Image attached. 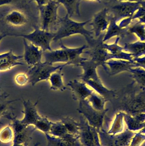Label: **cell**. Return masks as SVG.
<instances>
[{
	"label": "cell",
	"mask_w": 145,
	"mask_h": 146,
	"mask_svg": "<svg viewBox=\"0 0 145 146\" xmlns=\"http://www.w3.org/2000/svg\"><path fill=\"white\" fill-rule=\"evenodd\" d=\"M140 21L141 23H144L145 24V15L143 16V17L140 19Z\"/></svg>",
	"instance_id": "obj_45"
},
{
	"label": "cell",
	"mask_w": 145,
	"mask_h": 146,
	"mask_svg": "<svg viewBox=\"0 0 145 146\" xmlns=\"http://www.w3.org/2000/svg\"><path fill=\"white\" fill-rule=\"evenodd\" d=\"M80 66L82 68L83 72L82 74L78 76V77L84 82L89 80H101L97 71L99 66L91 59L85 58L81 62Z\"/></svg>",
	"instance_id": "obj_15"
},
{
	"label": "cell",
	"mask_w": 145,
	"mask_h": 146,
	"mask_svg": "<svg viewBox=\"0 0 145 146\" xmlns=\"http://www.w3.org/2000/svg\"><path fill=\"white\" fill-rule=\"evenodd\" d=\"M23 57V56L14 54L12 50L0 55V71L10 70L15 66L24 65V63L20 62Z\"/></svg>",
	"instance_id": "obj_19"
},
{
	"label": "cell",
	"mask_w": 145,
	"mask_h": 146,
	"mask_svg": "<svg viewBox=\"0 0 145 146\" xmlns=\"http://www.w3.org/2000/svg\"><path fill=\"white\" fill-rule=\"evenodd\" d=\"M111 76H115L124 72H129L131 68L138 67L135 62H132L125 60L111 59L106 62Z\"/></svg>",
	"instance_id": "obj_16"
},
{
	"label": "cell",
	"mask_w": 145,
	"mask_h": 146,
	"mask_svg": "<svg viewBox=\"0 0 145 146\" xmlns=\"http://www.w3.org/2000/svg\"><path fill=\"white\" fill-rule=\"evenodd\" d=\"M131 76L141 88H145V69L141 67L131 68Z\"/></svg>",
	"instance_id": "obj_32"
},
{
	"label": "cell",
	"mask_w": 145,
	"mask_h": 146,
	"mask_svg": "<svg viewBox=\"0 0 145 146\" xmlns=\"http://www.w3.org/2000/svg\"><path fill=\"white\" fill-rule=\"evenodd\" d=\"M67 133H68L65 125L61 121L52 122L49 134L55 137L62 138Z\"/></svg>",
	"instance_id": "obj_33"
},
{
	"label": "cell",
	"mask_w": 145,
	"mask_h": 146,
	"mask_svg": "<svg viewBox=\"0 0 145 146\" xmlns=\"http://www.w3.org/2000/svg\"><path fill=\"white\" fill-rule=\"evenodd\" d=\"M47 141V146H75L65 139L51 136L45 134Z\"/></svg>",
	"instance_id": "obj_34"
},
{
	"label": "cell",
	"mask_w": 145,
	"mask_h": 146,
	"mask_svg": "<svg viewBox=\"0 0 145 146\" xmlns=\"http://www.w3.org/2000/svg\"><path fill=\"white\" fill-rule=\"evenodd\" d=\"M140 133H141L145 135V127H144V128L142 129L141 130L139 131Z\"/></svg>",
	"instance_id": "obj_46"
},
{
	"label": "cell",
	"mask_w": 145,
	"mask_h": 146,
	"mask_svg": "<svg viewBox=\"0 0 145 146\" xmlns=\"http://www.w3.org/2000/svg\"><path fill=\"white\" fill-rule=\"evenodd\" d=\"M129 31L134 33L141 41H145V26L141 24L135 25L129 29Z\"/></svg>",
	"instance_id": "obj_38"
},
{
	"label": "cell",
	"mask_w": 145,
	"mask_h": 146,
	"mask_svg": "<svg viewBox=\"0 0 145 146\" xmlns=\"http://www.w3.org/2000/svg\"><path fill=\"white\" fill-rule=\"evenodd\" d=\"M9 36V33H4V34H0V42L1 41L3 38L6 37L7 36Z\"/></svg>",
	"instance_id": "obj_44"
},
{
	"label": "cell",
	"mask_w": 145,
	"mask_h": 146,
	"mask_svg": "<svg viewBox=\"0 0 145 146\" xmlns=\"http://www.w3.org/2000/svg\"><path fill=\"white\" fill-rule=\"evenodd\" d=\"M119 110L132 116L145 113V91L126 94L122 100Z\"/></svg>",
	"instance_id": "obj_5"
},
{
	"label": "cell",
	"mask_w": 145,
	"mask_h": 146,
	"mask_svg": "<svg viewBox=\"0 0 145 146\" xmlns=\"http://www.w3.org/2000/svg\"><path fill=\"white\" fill-rule=\"evenodd\" d=\"M120 38V37H117L115 42L112 44H108L104 43V48L109 54V60L118 59L134 62L132 54L123 52V47L118 45V41Z\"/></svg>",
	"instance_id": "obj_18"
},
{
	"label": "cell",
	"mask_w": 145,
	"mask_h": 146,
	"mask_svg": "<svg viewBox=\"0 0 145 146\" xmlns=\"http://www.w3.org/2000/svg\"><path fill=\"white\" fill-rule=\"evenodd\" d=\"M9 34V36L21 37L28 40L35 46L40 48L43 52L53 50L50 47V43L55 36V33L44 31L35 26L34 31L29 34Z\"/></svg>",
	"instance_id": "obj_4"
},
{
	"label": "cell",
	"mask_w": 145,
	"mask_h": 146,
	"mask_svg": "<svg viewBox=\"0 0 145 146\" xmlns=\"http://www.w3.org/2000/svg\"><path fill=\"white\" fill-rule=\"evenodd\" d=\"M61 121L63 123L68 133L75 136H79V123L69 117H62Z\"/></svg>",
	"instance_id": "obj_30"
},
{
	"label": "cell",
	"mask_w": 145,
	"mask_h": 146,
	"mask_svg": "<svg viewBox=\"0 0 145 146\" xmlns=\"http://www.w3.org/2000/svg\"><path fill=\"white\" fill-rule=\"evenodd\" d=\"M0 146H1L0 145Z\"/></svg>",
	"instance_id": "obj_51"
},
{
	"label": "cell",
	"mask_w": 145,
	"mask_h": 146,
	"mask_svg": "<svg viewBox=\"0 0 145 146\" xmlns=\"http://www.w3.org/2000/svg\"><path fill=\"white\" fill-rule=\"evenodd\" d=\"M50 0H31L32 1L36 2L37 4L38 7H41L47 4Z\"/></svg>",
	"instance_id": "obj_42"
},
{
	"label": "cell",
	"mask_w": 145,
	"mask_h": 146,
	"mask_svg": "<svg viewBox=\"0 0 145 146\" xmlns=\"http://www.w3.org/2000/svg\"><path fill=\"white\" fill-rule=\"evenodd\" d=\"M40 145H41V144H40V142H37L35 144L34 146H40Z\"/></svg>",
	"instance_id": "obj_47"
},
{
	"label": "cell",
	"mask_w": 145,
	"mask_h": 146,
	"mask_svg": "<svg viewBox=\"0 0 145 146\" xmlns=\"http://www.w3.org/2000/svg\"><path fill=\"white\" fill-rule=\"evenodd\" d=\"M23 105L24 107V117L21 120V122L25 125H34L41 116L38 113L36 105L38 102L33 104L30 100H25L23 99Z\"/></svg>",
	"instance_id": "obj_17"
},
{
	"label": "cell",
	"mask_w": 145,
	"mask_h": 146,
	"mask_svg": "<svg viewBox=\"0 0 145 146\" xmlns=\"http://www.w3.org/2000/svg\"><path fill=\"white\" fill-rule=\"evenodd\" d=\"M63 68H61L56 72L51 74L50 76V89L54 91H65L68 89L64 85L63 80V74L62 72Z\"/></svg>",
	"instance_id": "obj_24"
},
{
	"label": "cell",
	"mask_w": 145,
	"mask_h": 146,
	"mask_svg": "<svg viewBox=\"0 0 145 146\" xmlns=\"http://www.w3.org/2000/svg\"><path fill=\"white\" fill-rule=\"evenodd\" d=\"M60 49L44 51L43 53L44 62L53 64L57 62L67 63L69 65V59L67 52L62 46Z\"/></svg>",
	"instance_id": "obj_21"
},
{
	"label": "cell",
	"mask_w": 145,
	"mask_h": 146,
	"mask_svg": "<svg viewBox=\"0 0 145 146\" xmlns=\"http://www.w3.org/2000/svg\"><path fill=\"white\" fill-rule=\"evenodd\" d=\"M62 4L67 10V14L72 18L73 16H80V4L81 0H55Z\"/></svg>",
	"instance_id": "obj_26"
},
{
	"label": "cell",
	"mask_w": 145,
	"mask_h": 146,
	"mask_svg": "<svg viewBox=\"0 0 145 146\" xmlns=\"http://www.w3.org/2000/svg\"><path fill=\"white\" fill-rule=\"evenodd\" d=\"M133 61L135 62L138 67H141L145 69V56L143 57L134 58Z\"/></svg>",
	"instance_id": "obj_41"
},
{
	"label": "cell",
	"mask_w": 145,
	"mask_h": 146,
	"mask_svg": "<svg viewBox=\"0 0 145 146\" xmlns=\"http://www.w3.org/2000/svg\"><path fill=\"white\" fill-rule=\"evenodd\" d=\"M16 0H0V7L7 4H10Z\"/></svg>",
	"instance_id": "obj_43"
},
{
	"label": "cell",
	"mask_w": 145,
	"mask_h": 146,
	"mask_svg": "<svg viewBox=\"0 0 145 146\" xmlns=\"http://www.w3.org/2000/svg\"><path fill=\"white\" fill-rule=\"evenodd\" d=\"M3 117L12 121V123L9 126L13 132V144L28 146L29 142L31 140L33 133L36 129L35 126H27L24 124L12 113H7Z\"/></svg>",
	"instance_id": "obj_2"
},
{
	"label": "cell",
	"mask_w": 145,
	"mask_h": 146,
	"mask_svg": "<svg viewBox=\"0 0 145 146\" xmlns=\"http://www.w3.org/2000/svg\"><path fill=\"white\" fill-rule=\"evenodd\" d=\"M123 113L124 122L126 123L128 130L132 132L140 131L145 127V123H141L133 116Z\"/></svg>",
	"instance_id": "obj_28"
},
{
	"label": "cell",
	"mask_w": 145,
	"mask_h": 146,
	"mask_svg": "<svg viewBox=\"0 0 145 146\" xmlns=\"http://www.w3.org/2000/svg\"><path fill=\"white\" fill-rule=\"evenodd\" d=\"M124 121L123 112H119L116 115L111 128L108 132L109 134L116 135L124 131Z\"/></svg>",
	"instance_id": "obj_29"
},
{
	"label": "cell",
	"mask_w": 145,
	"mask_h": 146,
	"mask_svg": "<svg viewBox=\"0 0 145 146\" xmlns=\"http://www.w3.org/2000/svg\"><path fill=\"white\" fill-rule=\"evenodd\" d=\"M139 8V3H117L108 9L110 12L109 16L115 19L117 22L120 19L126 17L131 16Z\"/></svg>",
	"instance_id": "obj_11"
},
{
	"label": "cell",
	"mask_w": 145,
	"mask_h": 146,
	"mask_svg": "<svg viewBox=\"0 0 145 146\" xmlns=\"http://www.w3.org/2000/svg\"><path fill=\"white\" fill-rule=\"evenodd\" d=\"M77 111L86 119L88 123L98 130L103 129L104 118L109 109L103 111H98L94 109L87 99L79 101Z\"/></svg>",
	"instance_id": "obj_7"
},
{
	"label": "cell",
	"mask_w": 145,
	"mask_h": 146,
	"mask_svg": "<svg viewBox=\"0 0 145 146\" xmlns=\"http://www.w3.org/2000/svg\"><path fill=\"white\" fill-rule=\"evenodd\" d=\"M16 81L19 85H24L29 81L28 76L25 74H20L16 78Z\"/></svg>",
	"instance_id": "obj_40"
},
{
	"label": "cell",
	"mask_w": 145,
	"mask_h": 146,
	"mask_svg": "<svg viewBox=\"0 0 145 146\" xmlns=\"http://www.w3.org/2000/svg\"><path fill=\"white\" fill-rule=\"evenodd\" d=\"M67 63L54 66L53 64L44 62H41L30 67L27 73L29 82L32 86H34L38 82L43 80H48L52 73L62 67L68 66Z\"/></svg>",
	"instance_id": "obj_6"
},
{
	"label": "cell",
	"mask_w": 145,
	"mask_h": 146,
	"mask_svg": "<svg viewBox=\"0 0 145 146\" xmlns=\"http://www.w3.org/2000/svg\"><path fill=\"white\" fill-rule=\"evenodd\" d=\"M123 50L129 52L134 58H139L145 55V42H137L131 44H126Z\"/></svg>",
	"instance_id": "obj_27"
},
{
	"label": "cell",
	"mask_w": 145,
	"mask_h": 146,
	"mask_svg": "<svg viewBox=\"0 0 145 146\" xmlns=\"http://www.w3.org/2000/svg\"><path fill=\"white\" fill-rule=\"evenodd\" d=\"M23 43L24 46L23 56L26 64L31 67L41 62L43 53V50L32 44H28L24 38H23Z\"/></svg>",
	"instance_id": "obj_13"
},
{
	"label": "cell",
	"mask_w": 145,
	"mask_h": 146,
	"mask_svg": "<svg viewBox=\"0 0 145 146\" xmlns=\"http://www.w3.org/2000/svg\"><path fill=\"white\" fill-rule=\"evenodd\" d=\"M52 124V122L46 117H41L34 125L36 129H39L45 134H49Z\"/></svg>",
	"instance_id": "obj_36"
},
{
	"label": "cell",
	"mask_w": 145,
	"mask_h": 146,
	"mask_svg": "<svg viewBox=\"0 0 145 146\" xmlns=\"http://www.w3.org/2000/svg\"><path fill=\"white\" fill-rule=\"evenodd\" d=\"M108 14L107 8H105L95 14L90 20L89 25L92 27V31L96 38L98 37L108 28L109 25Z\"/></svg>",
	"instance_id": "obj_12"
},
{
	"label": "cell",
	"mask_w": 145,
	"mask_h": 146,
	"mask_svg": "<svg viewBox=\"0 0 145 146\" xmlns=\"http://www.w3.org/2000/svg\"><path fill=\"white\" fill-rule=\"evenodd\" d=\"M60 46H62L67 52L69 59V65H73L75 67L80 66L81 62L85 59L81 57V55L84 53V50L88 48L87 45L85 44L79 48H68L66 46L61 40Z\"/></svg>",
	"instance_id": "obj_23"
},
{
	"label": "cell",
	"mask_w": 145,
	"mask_h": 146,
	"mask_svg": "<svg viewBox=\"0 0 145 146\" xmlns=\"http://www.w3.org/2000/svg\"><path fill=\"white\" fill-rule=\"evenodd\" d=\"M7 24L13 27H22L28 21L26 15L21 10L14 9L8 13L4 18Z\"/></svg>",
	"instance_id": "obj_20"
},
{
	"label": "cell",
	"mask_w": 145,
	"mask_h": 146,
	"mask_svg": "<svg viewBox=\"0 0 145 146\" xmlns=\"http://www.w3.org/2000/svg\"><path fill=\"white\" fill-rule=\"evenodd\" d=\"M85 1H92L99 2V1H100V0H85Z\"/></svg>",
	"instance_id": "obj_49"
},
{
	"label": "cell",
	"mask_w": 145,
	"mask_h": 146,
	"mask_svg": "<svg viewBox=\"0 0 145 146\" xmlns=\"http://www.w3.org/2000/svg\"><path fill=\"white\" fill-rule=\"evenodd\" d=\"M109 25L107 29V32L105 34L103 41L104 42L109 40L111 38L117 36H122L124 34L125 30L120 27L117 24V21L112 17L108 15Z\"/></svg>",
	"instance_id": "obj_25"
},
{
	"label": "cell",
	"mask_w": 145,
	"mask_h": 146,
	"mask_svg": "<svg viewBox=\"0 0 145 146\" xmlns=\"http://www.w3.org/2000/svg\"><path fill=\"white\" fill-rule=\"evenodd\" d=\"M60 4L55 0H50L47 4L38 7L41 29L49 31L51 26L57 24L59 19L58 10Z\"/></svg>",
	"instance_id": "obj_9"
},
{
	"label": "cell",
	"mask_w": 145,
	"mask_h": 146,
	"mask_svg": "<svg viewBox=\"0 0 145 146\" xmlns=\"http://www.w3.org/2000/svg\"><path fill=\"white\" fill-rule=\"evenodd\" d=\"M90 20L79 22L74 21L66 14L64 17L58 19L56 25V31L53 41L57 42L65 38L68 37L75 34H80L87 41L93 38V33L91 30H87L85 27Z\"/></svg>",
	"instance_id": "obj_1"
},
{
	"label": "cell",
	"mask_w": 145,
	"mask_h": 146,
	"mask_svg": "<svg viewBox=\"0 0 145 146\" xmlns=\"http://www.w3.org/2000/svg\"><path fill=\"white\" fill-rule=\"evenodd\" d=\"M14 134L10 126H7L0 131V142L3 144H8L13 140Z\"/></svg>",
	"instance_id": "obj_35"
},
{
	"label": "cell",
	"mask_w": 145,
	"mask_h": 146,
	"mask_svg": "<svg viewBox=\"0 0 145 146\" xmlns=\"http://www.w3.org/2000/svg\"><path fill=\"white\" fill-rule=\"evenodd\" d=\"M105 34H101L97 38H94L87 41L88 50L84 52L90 56L91 60L98 66H102L108 72L106 62L109 60V54L104 48V42L103 41Z\"/></svg>",
	"instance_id": "obj_3"
},
{
	"label": "cell",
	"mask_w": 145,
	"mask_h": 146,
	"mask_svg": "<svg viewBox=\"0 0 145 146\" xmlns=\"http://www.w3.org/2000/svg\"><path fill=\"white\" fill-rule=\"evenodd\" d=\"M12 146H25L24 145H16V144H13V145Z\"/></svg>",
	"instance_id": "obj_48"
},
{
	"label": "cell",
	"mask_w": 145,
	"mask_h": 146,
	"mask_svg": "<svg viewBox=\"0 0 145 146\" xmlns=\"http://www.w3.org/2000/svg\"><path fill=\"white\" fill-rule=\"evenodd\" d=\"M100 144L102 146H128L135 133L128 129L116 135H111L103 129L98 130Z\"/></svg>",
	"instance_id": "obj_8"
},
{
	"label": "cell",
	"mask_w": 145,
	"mask_h": 146,
	"mask_svg": "<svg viewBox=\"0 0 145 146\" xmlns=\"http://www.w3.org/2000/svg\"><path fill=\"white\" fill-rule=\"evenodd\" d=\"M79 137L83 146H102L100 144L98 130L91 126L82 115L80 117Z\"/></svg>",
	"instance_id": "obj_10"
},
{
	"label": "cell",
	"mask_w": 145,
	"mask_h": 146,
	"mask_svg": "<svg viewBox=\"0 0 145 146\" xmlns=\"http://www.w3.org/2000/svg\"><path fill=\"white\" fill-rule=\"evenodd\" d=\"M109 1H118V0H109ZM119 1H123V0H118ZM126 1H127V0H126ZM129 1H137V0H129Z\"/></svg>",
	"instance_id": "obj_50"
},
{
	"label": "cell",
	"mask_w": 145,
	"mask_h": 146,
	"mask_svg": "<svg viewBox=\"0 0 145 146\" xmlns=\"http://www.w3.org/2000/svg\"><path fill=\"white\" fill-rule=\"evenodd\" d=\"M145 141V134H143L140 132L135 133L128 146H140Z\"/></svg>",
	"instance_id": "obj_39"
},
{
	"label": "cell",
	"mask_w": 145,
	"mask_h": 146,
	"mask_svg": "<svg viewBox=\"0 0 145 146\" xmlns=\"http://www.w3.org/2000/svg\"><path fill=\"white\" fill-rule=\"evenodd\" d=\"M87 86L91 87L93 90L103 97L107 101H111L116 97V91L109 90L102 83L101 80L93 81L89 80L85 82Z\"/></svg>",
	"instance_id": "obj_22"
},
{
	"label": "cell",
	"mask_w": 145,
	"mask_h": 146,
	"mask_svg": "<svg viewBox=\"0 0 145 146\" xmlns=\"http://www.w3.org/2000/svg\"><path fill=\"white\" fill-rule=\"evenodd\" d=\"M8 96L7 94H2L0 95V117L4 116L6 114V111L7 110L9 105L12 103L15 102L18 100H7Z\"/></svg>",
	"instance_id": "obj_37"
},
{
	"label": "cell",
	"mask_w": 145,
	"mask_h": 146,
	"mask_svg": "<svg viewBox=\"0 0 145 146\" xmlns=\"http://www.w3.org/2000/svg\"><path fill=\"white\" fill-rule=\"evenodd\" d=\"M87 99L91 106L97 110L101 111L105 109V106L106 100L102 96L94 91Z\"/></svg>",
	"instance_id": "obj_31"
},
{
	"label": "cell",
	"mask_w": 145,
	"mask_h": 146,
	"mask_svg": "<svg viewBox=\"0 0 145 146\" xmlns=\"http://www.w3.org/2000/svg\"><path fill=\"white\" fill-rule=\"evenodd\" d=\"M67 86L71 88L73 98L75 100L79 101L87 99L94 92L84 82H81L76 80L70 81Z\"/></svg>",
	"instance_id": "obj_14"
}]
</instances>
